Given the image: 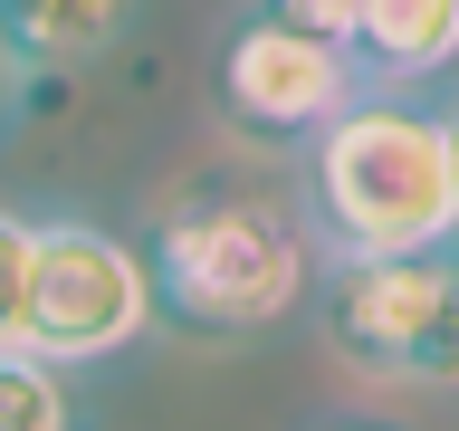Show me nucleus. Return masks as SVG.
<instances>
[{
  "label": "nucleus",
  "instance_id": "nucleus-8",
  "mask_svg": "<svg viewBox=\"0 0 459 431\" xmlns=\"http://www.w3.org/2000/svg\"><path fill=\"white\" fill-rule=\"evenodd\" d=\"M0 431H77V402H67L57 365L29 355V345H0Z\"/></svg>",
  "mask_w": 459,
  "mask_h": 431
},
{
  "label": "nucleus",
  "instance_id": "nucleus-3",
  "mask_svg": "<svg viewBox=\"0 0 459 431\" xmlns=\"http://www.w3.org/2000/svg\"><path fill=\"white\" fill-rule=\"evenodd\" d=\"M325 336L344 365L393 374V383H450L459 365V268L440 250H383V259H335L325 278Z\"/></svg>",
  "mask_w": 459,
  "mask_h": 431
},
{
  "label": "nucleus",
  "instance_id": "nucleus-1",
  "mask_svg": "<svg viewBox=\"0 0 459 431\" xmlns=\"http://www.w3.org/2000/svg\"><path fill=\"white\" fill-rule=\"evenodd\" d=\"M307 221L335 259L440 250L459 230V135L450 115L411 106L393 86H354L307 135Z\"/></svg>",
  "mask_w": 459,
  "mask_h": 431
},
{
  "label": "nucleus",
  "instance_id": "nucleus-10",
  "mask_svg": "<svg viewBox=\"0 0 459 431\" xmlns=\"http://www.w3.org/2000/svg\"><path fill=\"white\" fill-rule=\"evenodd\" d=\"M258 10H278V20L307 29V39H335V48H344V29H354V0H258Z\"/></svg>",
  "mask_w": 459,
  "mask_h": 431
},
{
  "label": "nucleus",
  "instance_id": "nucleus-6",
  "mask_svg": "<svg viewBox=\"0 0 459 431\" xmlns=\"http://www.w3.org/2000/svg\"><path fill=\"white\" fill-rule=\"evenodd\" d=\"M354 77L373 67V86H421L459 57V0H354L344 29Z\"/></svg>",
  "mask_w": 459,
  "mask_h": 431
},
{
  "label": "nucleus",
  "instance_id": "nucleus-5",
  "mask_svg": "<svg viewBox=\"0 0 459 431\" xmlns=\"http://www.w3.org/2000/svg\"><path fill=\"white\" fill-rule=\"evenodd\" d=\"M354 86H364V77H354V57H344L335 39H307V29H287L278 10H249V20H230V39H221L211 96H221L230 135H249V144H307Z\"/></svg>",
  "mask_w": 459,
  "mask_h": 431
},
{
  "label": "nucleus",
  "instance_id": "nucleus-2",
  "mask_svg": "<svg viewBox=\"0 0 459 431\" xmlns=\"http://www.w3.org/2000/svg\"><path fill=\"white\" fill-rule=\"evenodd\" d=\"M143 278L153 316H182L192 336H249L307 297V240L278 201H182L153 221Z\"/></svg>",
  "mask_w": 459,
  "mask_h": 431
},
{
  "label": "nucleus",
  "instance_id": "nucleus-11",
  "mask_svg": "<svg viewBox=\"0 0 459 431\" xmlns=\"http://www.w3.org/2000/svg\"><path fill=\"white\" fill-rule=\"evenodd\" d=\"M0 115H10V48H0Z\"/></svg>",
  "mask_w": 459,
  "mask_h": 431
},
{
  "label": "nucleus",
  "instance_id": "nucleus-9",
  "mask_svg": "<svg viewBox=\"0 0 459 431\" xmlns=\"http://www.w3.org/2000/svg\"><path fill=\"white\" fill-rule=\"evenodd\" d=\"M20 297H29V221L0 211V345H20Z\"/></svg>",
  "mask_w": 459,
  "mask_h": 431
},
{
  "label": "nucleus",
  "instance_id": "nucleus-4",
  "mask_svg": "<svg viewBox=\"0 0 459 431\" xmlns=\"http://www.w3.org/2000/svg\"><path fill=\"white\" fill-rule=\"evenodd\" d=\"M153 326V278L143 259L96 221H29V297H20V345L48 355L57 374L125 355Z\"/></svg>",
  "mask_w": 459,
  "mask_h": 431
},
{
  "label": "nucleus",
  "instance_id": "nucleus-7",
  "mask_svg": "<svg viewBox=\"0 0 459 431\" xmlns=\"http://www.w3.org/2000/svg\"><path fill=\"white\" fill-rule=\"evenodd\" d=\"M143 0H0V48L10 67H77L134 29Z\"/></svg>",
  "mask_w": 459,
  "mask_h": 431
}]
</instances>
